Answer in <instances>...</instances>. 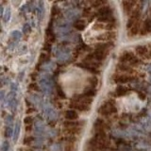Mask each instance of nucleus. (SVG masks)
I'll list each match as a JSON object with an SVG mask.
<instances>
[{"label":"nucleus","instance_id":"aec40b11","mask_svg":"<svg viewBox=\"0 0 151 151\" xmlns=\"http://www.w3.org/2000/svg\"><path fill=\"white\" fill-rule=\"evenodd\" d=\"M129 92V89L127 87H124V86H118L115 90V96H124L125 94Z\"/></svg>","mask_w":151,"mask_h":151},{"label":"nucleus","instance_id":"9d476101","mask_svg":"<svg viewBox=\"0 0 151 151\" xmlns=\"http://www.w3.org/2000/svg\"><path fill=\"white\" fill-rule=\"evenodd\" d=\"M45 115L46 118H48V119L53 120L57 117V112L50 105L46 104V105L45 106Z\"/></svg>","mask_w":151,"mask_h":151},{"label":"nucleus","instance_id":"c9c22d12","mask_svg":"<svg viewBox=\"0 0 151 151\" xmlns=\"http://www.w3.org/2000/svg\"><path fill=\"white\" fill-rule=\"evenodd\" d=\"M12 120H13V118H12V115H7V117H6V124L8 126H11L12 123Z\"/></svg>","mask_w":151,"mask_h":151},{"label":"nucleus","instance_id":"6e6552de","mask_svg":"<svg viewBox=\"0 0 151 151\" xmlns=\"http://www.w3.org/2000/svg\"><path fill=\"white\" fill-rule=\"evenodd\" d=\"M64 16L67 21H75V20H78V17L80 16V12L78 9H69L64 12Z\"/></svg>","mask_w":151,"mask_h":151},{"label":"nucleus","instance_id":"f704fd0d","mask_svg":"<svg viewBox=\"0 0 151 151\" xmlns=\"http://www.w3.org/2000/svg\"><path fill=\"white\" fill-rule=\"evenodd\" d=\"M24 123H25L26 125H30L33 123V117L31 116H27L25 119H24Z\"/></svg>","mask_w":151,"mask_h":151},{"label":"nucleus","instance_id":"0eeeda50","mask_svg":"<svg viewBox=\"0 0 151 151\" xmlns=\"http://www.w3.org/2000/svg\"><path fill=\"white\" fill-rule=\"evenodd\" d=\"M70 108L74 109L76 111H88L90 110V105H88V104L84 103L82 101L74 100L73 99V101L70 104Z\"/></svg>","mask_w":151,"mask_h":151},{"label":"nucleus","instance_id":"a878e982","mask_svg":"<svg viewBox=\"0 0 151 151\" xmlns=\"http://www.w3.org/2000/svg\"><path fill=\"white\" fill-rule=\"evenodd\" d=\"M129 29H130V34L132 36H134V35H137L140 32V27H139L138 24H135V25L131 28H129Z\"/></svg>","mask_w":151,"mask_h":151},{"label":"nucleus","instance_id":"393cba45","mask_svg":"<svg viewBox=\"0 0 151 151\" xmlns=\"http://www.w3.org/2000/svg\"><path fill=\"white\" fill-rule=\"evenodd\" d=\"M11 16H12V12H11V9L7 8L6 11H5L4 14H3V20L5 23H8L9 20H11Z\"/></svg>","mask_w":151,"mask_h":151},{"label":"nucleus","instance_id":"58836bf2","mask_svg":"<svg viewBox=\"0 0 151 151\" xmlns=\"http://www.w3.org/2000/svg\"><path fill=\"white\" fill-rule=\"evenodd\" d=\"M17 89H18V85H17L16 83H12V91L16 92V91H17Z\"/></svg>","mask_w":151,"mask_h":151},{"label":"nucleus","instance_id":"6ab92c4d","mask_svg":"<svg viewBox=\"0 0 151 151\" xmlns=\"http://www.w3.org/2000/svg\"><path fill=\"white\" fill-rule=\"evenodd\" d=\"M56 68V64L52 61H47V63H45L42 65V69L45 71V72H51Z\"/></svg>","mask_w":151,"mask_h":151},{"label":"nucleus","instance_id":"e433bc0d","mask_svg":"<svg viewBox=\"0 0 151 151\" xmlns=\"http://www.w3.org/2000/svg\"><path fill=\"white\" fill-rule=\"evenodd\" d=\"M29 30H30V27H29V25H28V24H26V25L24 26L23 32H24V33H27Z\"/></svg>","mask_w":151,"mask_h":151},{"label":"nucleus","instance_id":"4468645a","mask_svg":"<svg viewBox=\"0 0 151 151\" xmlns=\"http://www.w3.org/2000/svg\"><path fill=\"white\" fill-rule=\"evenodd\" d=\"M93 127L96 129V131H100V130H105L106 129V122L104 121L101 118H97V119L94 121Z\"/></svg>","mask_w":151,"mask_h":151},{"label":"nucleus","instance_id":"412c9836","mask_svg":"<svg viewBox=\"0 0 151 151\" xmlns=\"http://www.w3.org/2000/svg\"><path fill=\"white\" fill-rule=\"evenodd\" d=\"M108 4V0H92L91 6L93 8H101Z\"/></svg>","mask_w":151,"mask_h":151},{"label":"nucleus","instance_id":"f8f14e48","mask_svg":"<svg viewBox=\"0 0 151 151\" xmlns=\"http://www.w3.org/2000/svg\"><path fill=\"white\" fill-rule=\"evenodd\" d=\"M149 32H151V19H146L144 22V25L141 28L140 33L142 35H145Z\"/></svg>","mask_w":151,"mask_h":151},{"label":"nucleus","instance_id":"f3484780","mask_svg":"<svg viewBox=\"0 0 151 151\" xmlns=\"http://www.w3.org/2000/svg\"><path fill=\"white\" fill-rule=\"evenodd\" d=\"M65 118L67 120H77L78 118V112L76 111V110H69L65 112Z\"/></svg>","mask_w":151,"mask_h":151},{"label":"nucleus","instance_id":"473e14b6","mask_svg":"<svg viewBox=\"0 0 151 151\" xmlns=\"http://www.w3.org/2000/svg\"><path fill=\"white\" fill-rule=\"evenodd\" d=\"M33 141H34V137L28 136V137H26V138L24 139V144H25V145H30V144H32Z\"/></svg>","mask_w":151,"mask_h":151},{"label":"nucleus","instance_id":"72a5a7b5","mask_svg":"<svg viewBox=\"0 0 151 151\" xmlns=\"http://www.w3.org/2000/svg\"><path fill=\"white\" fill-rule=\"evenodd\" d=\"M9 142L7 141H5L2 146H1V151H9Z\"/></svg>","mask_w":151,"mask_h":151},{"label":"nucleus","instance_id":"7c9ffc66","mask_svg":"<svg viewBox=\"0 0 151 151\" xmlns=\"http://www.w3.org/2000/svg\"><path fill=\"white\" fill-rule=\"evenodd\" d=\"M18 54H20V55H23V54H26L27 52V46L26 45H22L21 46H19L18 47Z\"/></svg>","mask_w":151,"mask_h":151},{"label":"nucleus","instance_id":"9b49d317","mask_svg":"<svg viewBox=\"0 0 151 151\" xmlns=\"http://www.w3.org/2000/svg\"><path fill=\"white\" fill-rule=\"evenodd\" d=\"M134 78L131 77L129 75H126V74H122V75H117L114 77V80L115 82H118V83H126V82H129V81H131L132 79Z\"/></svg>","mask_w":151,"mask_h":151},{"label":"nucleus","instance_id":"2f4dec72","mask_svg":"<svg viewBox=\"0 0 151 151\" xmlns=\"http://www.w3.org/2000/svg\"><path fill=\"white\" fill-rule=\"evenodd\" d=\"M12 133H13V130L11 127V126H7L6 129H5V137L9 138V137H11L12 135Z\"/></svg>","mask_w":151,"mask_h":151},{"label":"nucleus","instance_id":"ddd939ff","mask_svg":"<svg viewBox=\"0 0 151 151\" xmlns=\"http://www.w3.org/2000/svg\"><path fill=\"white\" fill-rule=\"evenodd\" d=\"M112 13V9L109 6V5H105L101 8L98 9L97 11V15L99 16H104V15H108V14H111Z\"/></svg>","mask_w":151,"mask_h":151},{"label":"nucleus","instance_id":"ea45409f","mask_svg":"<svg viewBox=\"0 0 151 151\" xmlns=\"http://www.w3.org/2000/svg\"><path fill=\"white\" fill-rule=\"evenodd\" d=\"M29 88H30L31 90H34V91H35V90H38V86H37V85H36L35 83H31V84L29 85Z\"/></svg>","mask_w":151,"mask_h":151},{"label":"nucleus","instance_id":"2eb2a0df","mask_svg":"<svg viewBox=\"0 0 151 151\" xmlns=\"http://www.w3.org/2000/svg\"><path fill=\"white\" fill-rule=\"evenodd\" d=\"M134 2H132L131 0H124L123 1V9L126 13H129L132 11V8L134 6Z\"/></svg>","mask_w":151,"mask_h":151},{"label":"nucleus","instance_id":"bb28decb","mask_svg":"<svg viewBox=\"0 0 151 151\" xmlns=\"http://www.w3.org/2000/svg\"><path fill=\"white\" fill-rule=\"evenodd\" d=\"M31 102L33 104H36V105H39L42 102V99L39 96H37V94H31Z\"/></svg>","mask_w":151,"mask_h":151},{"label":"nucleus","instance_id":"f257e3e1","mask_svg":"<svg viewBox=\"0 0 151 151\" xmlns=\"http://www.w3.org/2000/svg\"><path fill=\"white\" fill-rule=\"evenodd\" d=\"M111 42H103V44L98 45V46L96 48L92 54H90L87 56L86 61H90L93 63V60L96 61H102L103 60L106 59V57L108 56V53L110 52V49L111 47Z\"/></svg>","mask_w":151,"mask_h":151},{"label":"nucleus","instance_id":"a19ab883","mask_svg":"<svg viewBox=\"0 0 151 151\" xmlns=\"http://www.w3.org/2000/svg\"><path fill=\"white\" fill-rule=\"evenodd\" d=\"M146 71H147V73L149 75H151V64L147 65V67H146Z\"/></svg>","mask_w":151,"mask_h":151},{"label":"nucleus","instance_id":"b1692460","mask_svg":"<svg viewBox=\"0 0 151 151\" xmlns=\"http://www.w3.org/2000/svg\"><path fill=\"white\" fill-rule=\"evenodd\" d=\"M19 133H20V123L17 122L16 124H15V127H14V130H13V141L14 142L17 141Z\"/></svg>","mask_w":151,"mask_h":151},{"label":"nucleus","instance_id":"c85d7f7f","mask_svg":"<svg viewBox=\"0 0 151 151\" xmlns=\"http://www.w3.org/2000/svg\"><path fill=\"white\" fill-rule=\"evenodd\" d=\"M83 96H87V97H93L94 96H96V90L93 89V88L89 89V90H87V91L83 93Z\"/></svg>","mask_w":151,"mask_h":151},{"label":"nucleus","instance_id":"dca6fc26","mask_svg":"<svg viewBox=\"0 0 151 151\" xmlns=\"http://www.w3.org/2000/svg\"><path fill=\"white\" fill-rule=\"evenodd\" d=\"M98 22L100 23H112V22H115V18L114 16L111 14H108V15H104V16H99L97 19Z\"/></svg>","mask_w":151,"mask_h":151},{"label":"nucleus","instance_id":"cd10ccee","mask_svg":"<svg viewBox=\"0 0 151 151\" xmlns=\"http://www.w3.org/2000/svg\"><path fill=\"white\" fill-rule=\"evenodd\" d=\"M118 69H119L121 72H123V73H126V72L129 73V72H130V71H131V68L129 67V65H127V63L119 65V66H118Z\"/></svg>","mask_w":151,"mask_h":151},{"label":"nucleus","instance_id":"39448f33","mask_svg":"<svg viewBox=\"0 0 151 151\" xmlns=\"http://www.w3.org/2000/svg\"><path fill=\"white\" fill-rule=\"evenodd\" d=\"M120 60L123 63L130 64V65H137L140 63V60L134 56L131 52H125L124 54L121 56Z\"/></svg>","mask_w":151,"mask_h":151},{"label":"nucleus","instance_id":"79ce46f5","mask_svg":"<svg viewBox=\"0 0 151 151\" xmlns=\"http://www.w3.org/2000/svg\"><path fill=\"white\" fill-rule=\"evenodd\" d=\"M1 99L4 100V91H1Z\"/></svg>","mask_w":151,"mask_h":151},{"label":"nucleus","instance_id":"4c0bfd02","mask_svg":"<svg viewBox=\"0 0 151 151\" xmlns=\"http://www.w3.org/2000/svg\"><path fill=\"white\" fill-rule=\"evenodd\" d=\"M21 1H22V0H12V5H13L14 7H18L19 5L21 4Z\"/></svg>","mask_w":151,"mask_h":151},{"label":"nucleus","instance_id":"c756f323","mask_svg":"<svg viewBox=\"0 0 151 151\" xmlns=\"http://www.w3.org/2000/svg\"><path fill=\"white\" fill-rule=\"evenodd\" d=\"M44 124H42V122L41 120H39L38 122H36V129H37V132H39V133H41V132L44 131Z\"/></svg>","mask_w":151,"mask_h":151},{"label":"nucleus","instance_id":"423d86ee","mask_svg":"<svg viewBox=\"0 0 151 151\" xmlns=\"http://www.w3.org/2000/svg\"><path fill=\"white\" fill-rule=\"evenodd\" d=\"M56 56H57V60H58L60 63H65L67 61L70 57V50L65 48V47H60V48L56 52Z\"/></svg>","mask_w":151,"mask_h":151},{"label":"nucleus","instance_id":"7ed1b4c3","mask_svg":"<svg viewBox=\"0 0 151 151\" xmlns=\"http://www.w3.org/2000/svg\"><path fill=\"white\" fill-rule=\"evenodd\" d=\"M55 30L60 36H66L71 31V26L66 20L60 19L55 24Z\"/></svg>","mask_w":151,"mask_h":151},{"label":"nucleus","instance_id":"f03ea898","mask_svg":"<svg viewBox=\"0 0 151 151\" xmlns=\"http://www.w3.org/2000/svg\"><path fill=\"white\" fill-rule=\"evenodd\" d=\"M39 85L42 93L45 94H50L53 91V81H52L51 78L48 75H45L41 78Z\"/></svg>","mask_w":151,"mask_h":151},{"label":"nucleus","instance_id":"1a4fd4ad","mask_svg":"<svg viewBox=\"0 0 151 151\" xmlns=\"http://www.w3.org/2000/svg\"><path fill=\"white\" fill-rule=\"evenodd\" d=\"M139 17H140V12H139V11H135V12H133L132 13H130L129 20V22H127V28H131L136 24V22L138 21Z\"/></svg>","mask_w":151,"mask_h":151},{"label":"nucleus","instance_id":"a211bd4d","mask_svg":"<svg viewBox=\"0 0 151 151\" xmlns=\"http://www.w3.org/2000/svg\"><path fill=\"white\" fill-rule=\"evenodd\" d=\"M135 51L140 57H143V58H144V57H146L148 54V49L144 45H138L135 48Z\"/></svg>","mask_w":151,"mask_h":151},{"label":"nucleus","instance_id":"4be33fe9","mask_svg":"<svg viewBox=\"0 0 151 151\" xmlns=\"http://www.w3.org/2000/svg\"><path fill=\"white\" fill-rule=\"evenodd\" d=\"M75 27L78 30H83L84 28L86 27V22L84 20H79V19H78V20H76L75 22Z\"/></svg>","mask_w":151,"mask_h":151},{"label":"nucleus","instance_id":"5701e85b","mask_svg":"<svg viewBox=\"0 0 151 151\" xmlns=\"http://www.w3.org/2000/svg\"><path fill=\"white\" fill-rule=\"evenodd\" d=\"M11 38H12V40L13 42H17L19 41L22 38V33L20 31H18V30H13L11 32Z\"/></svg>","mask_w":151,"mask_h":151},{"label":"nucleus","instance_id":"20e7f679","mask_svg":"<svg viewBox=\"0 0 151 151\" xmlns=\"http://www.w3.org/2000/svg\"><path fill=\"white\" fill-rule=\"evenodd\" d=\"M101 115L104 116H109L112 114V113H115L117 111L116 107L114 105V103L112 101H107L105 103H103L102 105L100 106V108L98 109L97 111Z\"/></svg>","mask_w":151,"mask_h":151}]
</instances>
